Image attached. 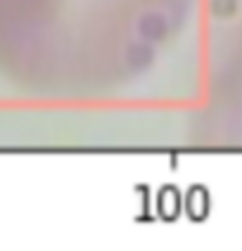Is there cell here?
<instances>
[{
	"label": "cell",
	"instance_id": "7a4b0ae2",
	"mask_svg": "<svg viewBox=\"0 0 242 251\" xmlns=\"http://www.w3.org/2000/svg\"><path fill=\"white\" fill-rule=\"evenodd\" d=\"M183 209V197L176 185H164L157 192V216L161 221H176Z\"/></svg>",
	"mask_w": 242,
	"mask_h": 251
},
{
	"label": "cell",
	"instance_id": "6da1fadb",
	"mask_svg": "<svg viewBox=\"0 0 242 251\" xmlns=\"http://www.w3.org/2000/svg\"><path fill=\"white\" fill-rule=\"evenodd\" d=\"M183 209L188 213L190 221L195 223H202L207 216H209V209H212V197L207 192L204 185H192L183 197Z\"/></svg>",
	"mask_w": 242,
	"mask_h": 251
}]
</instances>
